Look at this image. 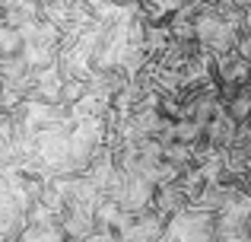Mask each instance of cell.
Instances as JSON below:
<instances>
[{
  "label": "cell",
  "instance_id": "6da1fadb",
  "mask_svg": "<svg viewBox=\"0 0 251 242\" xmlns=\"http://www.w3.org/2000/svg\"><path fill=\"white\" fill-rule=\"evenodd\" d=\"M162 239H213V214L188 201L166 217Z\"/></svg>",
  "mask_w": 251,
  "mask_h": 242
}]
</instances>
